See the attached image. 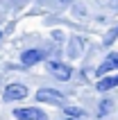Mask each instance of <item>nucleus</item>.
Segmentation results:
<instances>
[{"instance_id": "obj_1", "label": "nucleus", "mask_w": 118, "mask_h": 120, "mask_svg": "<svg viewBox=\"0 0 118 120\" xmlns=\"http://www.w3.org/2000/svg\"><path fill=\"white\" fill-rule=\"evenodd\" d=\"M46 68H48V73L52 75V77H57V79H61V82H68L71 75H73V68L68 66V64H64V61H48Z\"/></svg>"}, {"instance_id": "obj_2", "label": "nucleus", "mask_w": 118, "mask_h": 120, "mask_svg": "<svg viewBox=\"0 0 118 120\" xmlns=\"http://www.w3.org/2000/svg\"><path fill=\"white\" fill-rule=\"evenodd\" d=\"M36 100L61 107V104L66 102V98H64V93H59V91H55V88H39V91H36Z\"/></svg>"}, {"instance_id": "obj_3", "label": "nucleus", "mask_w": 118, "mask_h": 120, "mask_svg": "<svg viewBox=\"0 0 118 120\" xmlns=\"http://www.w3.org/2000/svg\"><path fill=\"white\" fill-rule=\"evenodd\" d=\"M14 118L16 120H48V116L36 107H20V109H14Z\"/></svg>"}, {"instance_id": "obj_4", "label": "nucleus", "mask_w": 118, "mask_h": 120, "mask_svg": "<svg viewBox=\"0 0 118 120\" xmlns=\"http://www.w3.org/2000/svg\"><path fill=\"white\" fill-rule=\"evenodd\" d=\"M27 95V86L25 84H9V86H5V91H2V100L5 102H16V100H23Z\"/></svg>"}, {"instance_id": "obj_5", "label": "nucleus", "mask_w": 118, "mask_h": 120, "mask_svg": "<svg viewBox=\"0 0 118 120\" xmlns=\"http://www.w3.org/2000/svg\"><path fill=\"white\" fill-rule=\"evenodd\" d=\"M41 61H43V50H36V48L25 50L20 54V64L23 66H34V64H41Z\"/></svg>"}, {"instance_id": "obj_6", "label": "nucleus", "mask_w": 118, "mask_h": 120, "mask_svg": "<svg viewBox=\"0 0 118 120\" xmlns=\"http://www.w3.org/2000/svg\"><path fill=\"white\" fill-rule=\"evenodd\" d=\"M109 70H118V54H116V52L107 54V59L98 66L95 73H98V75H105V73H109Z\"/></svg>"}, {"instance_id": "obj_7", "label": "nucleus", "mask_w": 118, "mask_h": 120, "mask_svg": "<svg viewBox=\"0 0 118 120\" xmlns=\"http://www.w3.org/2000/svg\"><path fill=\"white\" fill-rule=\"evenodd\" d=\"M118 86V75H109V77H102V79L95 84V88H98L100 93H107V91H111V88Z\"/></svg>"}, {"instance_id": "obj_8", "label": "nucleus", "mask_w": 118, "mask_h": 120, "mask_svg": "<svg viewBox=\"0 0 118 120\" xmlns=\"http://www.w3.org/2000/svg\"><path fill=\"white\" fill-rule=\"evenodd\" d=\"M64 113L68 116V118H86V111L82 107H66Z\"/></svg>"}, {"instance_id": "obj_9", "label": "nucleus", "mask_w": 118, "mask_h": 120, "mask_svg": "<svg viewBox=\"0 0 118 120\" xmlns=\"http://www.w3.org/2000/svg\"><path fill=\"white\" fill-rule=\"evenodd\" d=\"M111 109H114V102L111 100H102V102H100V107H98V118H105Z\"/></svg>"}, {"instance_id": "obj_10", "label": "nucleus", "mask_w": 118, "mask_h": 120, "mask_svg": "<svg viewBox=\"0 0 118 120\" xmlns=\"http://www.w3.org/2000/svg\"><path fill=\"white\" fill-rule=\"evenodd\" d=\"M116 39H118V27H114L111 32L107 34V39H105V43H107V45H109V43H111V41H116Z\"/></svg>"}, {"instance_id": "obj_11", "label": "nucleus", "mask_w": 118, "mask_h": 120, "mask_svg": "<svg viewBox=\"0 0 118 120\" xmlns=\"http://www.w3.org/2000/svg\"><path fill=\"white\" fill-rule=\"evenodd\" d=\"M111 7H118V0H111Z\"/></svg>"}, {"instance_id": "obj_12", "label": "nucleus", "mask_w": 118, "mask_h": 120, "mask_svg": "<svg viewBox=\"0 0 118 120\" xmlns=\"http://www.w3.org/2000/svg\"><path fill=\"white\" fill-rule=\"evenodd\" d=\"M59 2H61V5H68V2H71V0H59Z\"/></svg>"}, {"instance_id": "obj_13", "label": "nucleus", "mask_w": 118, "mask_h": 120, "mask_svg": "<svg viewBox=\"0 0 118 120\" xmlns=\"http://www.w3.org/2000/svg\"><path fill=\"white\" fill-rule=\"evenodd\" d=\"M66 120H82V118H66Z\"/></svg>"}, {"instance_id": "obj_14", "label": "nucleus", "mask_w": 118, "mask_h": 120, "mask_svg": "<svg viewBox=\"0 0 118 120\" xmlns=\"http://www.w3.org/2000/svg\"><path fill=\"white\" fill-rule=\"evenodd\" d=\"M0 36H2V32H0Z\"/></svg>"}]
</instances>
